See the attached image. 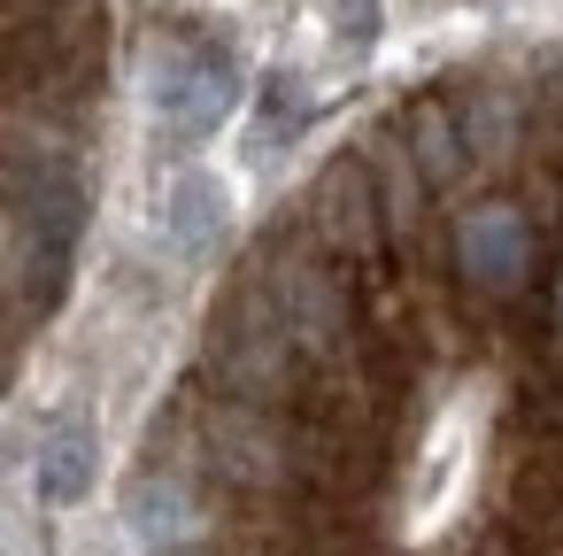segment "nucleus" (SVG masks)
<instances>
[{
	"mask_svg": "<svg viewBox=\"0 0 563 556\" xmlns=\"http://www.w3.org/2000/svg\"><path fill=\"white\" fill-rule=\"evenodd\" d=\"M332 40H340V55H371V40H378V0H332Z\"/></svg>",
	"mask_w": 563,
	"mask_h": 556,
	"instance_id": "obj_6",
	"label": "nucleus"
},
{
	"mask_svg": "<svg viewBox=\"0 0 563 556\" xmlns=\"http://www.w3.org/2000/svg\"><path fill=\"white\" fill-rule=\"evenodd\" d=\"M147 109H155L163 140H178V148L209 140L240 109V63H232V47H217V40H170V47H155V63H147Z\"/></svg>",
	"mask_w": 563,
	"mask_h": 556,
	"instance_id": "obj_2",
	"label": "nucleus"
},
{
	"mask_svg": "<svg viewBox=\"0 0 563 556\" xmlns=\"http://www.w3.org/2000/svg\"><path fill=\"white\" fill-rule=\"evenodd\" d=\"M93 479H101V448H93V433H86L78 417L47 425V433H40V456H32V494H40L47 510H70V502L93 494Z\"/></svg>",
	"mask_w": 563,
	"mask_h": 556,
	"instance_id": "obj_5",
	"label": "nucleus"
},
{
	"mask_svg": "<svg viewBox=\"0 0 563 556\" xmlns=\"http://www.w3.org/2000/svg\"><path fill=\"white\" fill-rule=\"evenodd\" d=\"M224 232H232V194H224V178L178 171V178L163 186V240H170V255H178V263H209V255L224 248Z\"/></svg>",
	"mask_w": 563,
	"mask_h": 556,
	"instance_id": "obj_4",
	"label": "nucleus"
},
{
	"mask_svg": "<svg viewBox=\"0 0 563 556\" xmlns=\"http://www.w3.org/2000/svg\"><path fill=\"white\" fill-rule=\"evenodd\" d=\"M440 248H448L455 286L471 302H486V309H517L540 286V225L517 201H471V209H455L448 232H440Z\"/></svg>",
	"mask_w": 563,
	"mask_h": 556,
	"instance_id": "obj_1",
	"label": "nucleus"
},
{
	"mask_svg": "<svg viewBox=\"0 0 563 556\" xmlns=\"http://www.w3.org/2000/svg\"><path fill=\"white\" fill-rule=\"evenodd\" d=\"M386 124L401 132L409 163L424 171V186H432L440 201H448V194H463V178L478 171V148L463 140V117H455V101H448V94H417V101H401Z\"/></svg>",
	"mask_w": 563,
	"mask_h": 556,
	"instance_id": "obj_3",
	"label": "nucleus"
}]
</instances>
